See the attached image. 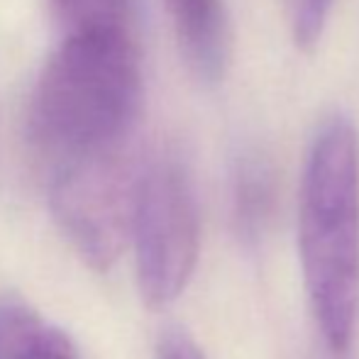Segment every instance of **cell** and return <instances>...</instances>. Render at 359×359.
I'll list each match as a JSON object with an SVG mask.
<instances>
[{"mask_svg": "<svg viewBox=\"0 0 359 359\" xmlns=\"http://www.w3.org/2000/svg\"><path fill=\"white\" fill-rule=\"evenodd\" d=\"M142 69L130 29L67 34L34 86L32 142L54 164L130 147Z\"/></svg>", "mask_w": 359, "mask_h": 359, "instance_id": "obj_1", "label": "cell"}, {"mask_svg": "<svg viewBox=\"0 0 359 359\" xmlns=\"http://www.w3.org/2000/svg\"><path fill=\"white\" fill-rule=\"evenodd\" d=\"M298 252L323 340L342 355L359 316V137L345 118H332L313 140L298 201Z\"/></svg>", "mask_w": 359, "mask_h": 359, "instance_id": "obj_2", "label": "cell"}, {"mask_svg": "<svg viewBox=\"0 0 359 359\" xmlns=\"http://www.w3.org/2000/svg\"><path fill=\"white\" fill-rule=\"evenodd\" d=\"M133 247L144 303L149 308L174 303L189 286L201 252L196 191L179 156L156 154L140 169Z\"/></svg>", "mask_w": 359, "mask_h": 359, "instance_id": "obj_3", "label": "cell"}, {"mask_svg": "<svg viewBox=\"0 0 359 359\" xmlns=\"http://www.w3.org/2000/svg\"><path fill=\"white\" fill-rule=\"evenodd\" d=\"M142 164L130 147L76 156L54 164L52 213L59 227L93 269H110L133 240V213Z\"/></svg>", "mask_w": 359, "mask_h": 359, "instance_id": "obj_4", "label": "cell"}, {"mask_svg": "<svg viewBox=\"0 0 359 359\" xmlns=\"http://www.w3.org/2000/svg\"><path fill=\"white\" fill-rule=\"evenodd\" d=\"M179 52L191 74L203 83H217L232 54L227 0H164Z\"/></svg>", "mask_w": 359, "mask_h": 359, "instance_id": "obj_5", "label": "cell"}, {"mask_svg": "<svg viewBox=\"0 0 359 359\" xmlns=\"http://www.w3.org/2000/svg\"><path fill=\"white\" fill-rule=\"evenodd\" d=\"M0 359H79L69 335L18 293L0 296Z\"/></svg>", "mask_w": 359, "mask_h": 359, "instance_id": "obj_6", "label": "cell"}, {"mask_svg": "<svg viewBox=\"0 0 359 359\" xmlns=\"http://www.w3.org/2000/svg\"><path fill=\"white\" fill-rule=\"evenodd\" d=\"M274 210V174L259 156H245L232 176V220L245 242H255Z\"/></svg>", "mask_w": 359, "mask_h": 359, "instance_id": "obj_7", "label": "cell"}, {"mask_svg": "<svg viewBox=\"0 0 359 359\" xmlns=\"http://www.w3.org/2000/svg\"><path fill=\"white\" fill-rule=\"evenodd\" d=\"M67 34L130 29L133 0H52Z\"/></svg>", "mask_w": 359, "mask_h": 359, "instance_id": "obj_8", "label": "cell"}, {"mask_svg": "<svg viewBox=\"0 0 359 359\" xmlns=\"http://www.w3.org/2000/svg\"><path fill=\"white\" fill-rule=\"evenodd\" d=\"M293 39L303 52H313L325 32L332 0H288Z\"/></svg>", "mask_w": 359, "mask_h": 359, "instance_id": "obj_9", "label": "cell"}, {"mask_svg": "<svg viewBox=\"0 0 359 359\" xmlns=\"http://www.w3.org/2000/svg\"><path fill=\"white\" fill-rule=\"evenodd\" d=\"M156 359H205V355L184 330H166L156 342Z\"/></svg>", "mask_w": 359, "mask_h": 359, "instance_id": "obj_10", "label": "cell"}]
</instances>
